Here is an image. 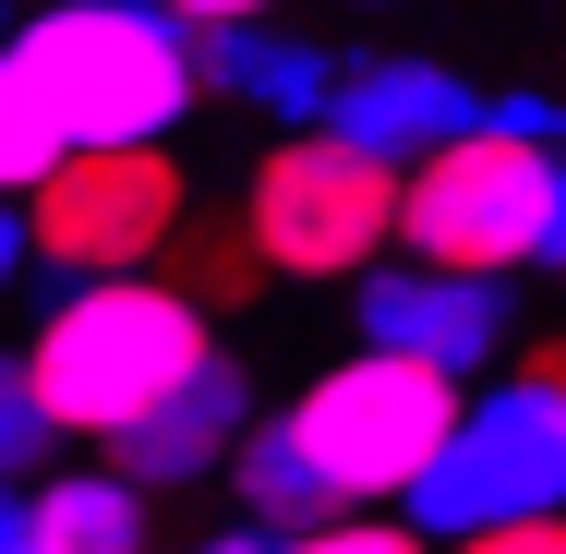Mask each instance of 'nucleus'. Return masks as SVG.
Listing matches in <instances>:
<instances>
[{
	"label": "nucleus",
	"instance_id": "1",
	"mask_svg": "<svg viewBox=\"0 0 566 554\" xmlns=\"http://www.w3.org/2000/svg\"><path fill=\"white\" fill-rule=\"evenodd\" d=\"M218 349V326L169 290V278H49L36 337H24V374L49 398L61 446H109L120 422H145L193 362Z\"/></svg>",
	"mask_w": 566,
	"mask_h": 554
},
{
	"label": "nucleus",
	"instance_id": "2",
	"mask_svg": "<svg viewBox=\"0 0 566 554\" xmlns=\"http://www.w3.org/2000/svg\"><path fill=\"white\" fill-rule=\"evenodd\" d=\"M12 61L73 145H169L193 109V36L157 0H36L12 12Z\"/></svg>",
	"mask_w": 566,
	"mask_h": 554
},
{
	"label": "nucleus",
	"instance_id": "3",
	"mask_svg": "<svg viewBox=\"0 0 566 554\" xmlns=\"http://www.w3.org/2000/svg\"><path fill=\"white\" fill-rule=\"evenodd\" d=\"M229 229L253 241L265 278L349 290V278L386 265V241H398V169L361 157V145H338V133H265V157H253Z\"/></svg>",
	"mask_w": 566,
	"mask_h": 554
},
{
	"label": "nucleus",
	"instance_id": "4",
	"mask_svg": "<svg viewBox=\"0 0 566 554\" xmlns=\"http://www.w3.org/2000/svg\"><path fill=\"white\" fill-rule=\"evenodd\" d=\"M398 519L422 543H470V531H518V519H566V398L531 374H494L458 398L434 470L398 494Z\"/></svg>",
	"mask_w": 566,
	"mask_h": 554
},
{
	"label": "nucleus",
	"instance_id": "5",
	"mask_svg": "<svg viewBox=\"0 0 566 554\" xmlns=\"http://www.w3.org/2000/svg\"><path fill=\"white\" fill-rule=\"evenodd\" d=\"M458 398H470V386L422 374V362H398V349H349V362H326V374L277 410V435L326 470L338 506H398V494L434 470Z\"/></svg>",
	"mask_w": 566,
	"mask_h": 554
},
{
	"label": "nucleus",
	"instance_id": "6",
	"mask_svg": "<svg viewBox=\"0 0 566 554\" xmlns=\"http://www.w3.org/2000/svg\"><path fill=\"white\" fill-rule=\"evenodd\" d=\"M555 169L518 133H458L447 157L398 169V253L447 265V278H531L543 265V218H555Z\"/></svg>",
	"mask_w": 566,
	"mask_h": 554
},
{
	"label": "nucleus",
	"instance_id": "7",
	"mask_svg": "<svg viewBox=\"0 0 566 554\" xmlns=\"http://www.w3.org/2000/svg\"><path fill=\"white\" fill-rule=\"evenodd\" d=\"M181 218H193V169L169 145H73L24 194L36 278H157Z\"/></svg>",
	"mask_w": 566,
	"mask_h": 554
},
{
	"label": "nucleus",
	"instance_id": "8",
	"mask_svg": "<svg viewBox=\"0 0 566 554\" xmlns=\"http://www.w3.org/2000/svg\"><path fill=\"white\" fill-rule=\"evenodd\" d=\"M349 326H361V349H398L447 386H482V362L518 349V278H447V265L386 253L349 278Z\"/></svg>",
	"mask_w": 566,
	"mask_h": 554
},
{
	"label": "nucleus",
	"instance_id": "9",
	"mask_svg": "<svg viewBox=\"0 0 566 554\" xmlns=\"http://www.w3.org/2000/svg\"><path fill=\"white\" fill-rule=\"evenodd\" d=\"M314 133H338L361 157H386V169H422V157H447L458 133H482V85L447 73V61H410V49L338 61V97H326Z\"/></svg>",
	"mask_w": 566,
	"mask_h": 554
},
{
	"label": "nucleus",
	"instance_id": "10",
	"mask_svg": "<svg viewBox=\"0 0 566 554\" xmlns=\"http://www.w3.org/2000/svg\"><path fill=\"white\" fill-rule=\"evenodd\" d=\"M241 435H253V374H241L229 349H206L145 422H120V435H109V470L133 482V494H181V482H218Z\"/></svg>",
	"mask_w": 566,
	"mask_h": 554
},
{
	"label": "nucleus",
	"instance_id": "11",
	"mask_svg": "<svg viewBox=\"0 0 566 554\" xmlns=\"http://www.w3.org/2000/svg\"><path fill=\"white\" fill-rule=\"evenodd\" d=\"M338 61L349 49H314L302 24H206L193 36V97H229L265 133H314L326 97H338Z\"/></svg>",
	"mask_w": 566,
	"mask_h": 554
},
{
	"label": "nucleus",
	"instance_id": "12",
	"mask_svg": "<svg viewBox=\"0 0 566 554\" xmlns=\"http://www.w3.org/2000/svg\"><path fill=\"white\" fill-rule=\"evenodd\" d=\"M24 554H157V519L109 458L97 470H36L24 482Z\"/></svg>",
	"mask_w": 566,
	"mask_h": 554
},
{
	"label": "nucleus",
	"instance_id": "13",
	"mask_svg": "<svg viewBox=\"0 0 566 554\" xmlns=\"http://www.w3.org/2000/svg\"><path fill=\"white\" fill-rule=\"evenodd\" d=\"M229 494H241V519L265 531V543H290V531H326V519H349L338 494H326V470L302 458V446L277 435V410H253V435L229 446V470H218Z\"/></svg>",
	"mask_w": 566,
	"mask_h": 554
},
{
	"label": "nucleus",
	"instance_id": "14",
	"mask_svg": "<svg viewBox=\"0 0 566 554\" xmlns=\"http://www.w3.org/2000/svg\"><path fill=\"white\" fill-rule=\"evenodd\" d=\"M61 157H73L61 109H49V97H36V73H24L12 49H0V206H24V194H36V181H49Z\"/></svg>",
	"mask_w": 566,
	"mask_h": 554
},
{
	"label": "nucleus",
	"instance_id": "15",
	"mask_svg": "<svg viewBox=\"0 0 566 554\" xmlns=\"http://www.w3.org/2000/svg\"><path fill=\"white\" fill-rule=\"evenodd\" d=\"M193 241H169V290L193 302V314H218V302H253L265 290V265H253V241L229 218H181Z\"/></svg>",
	"mask_w": 566,
	"mask_h": 554
},
{
	"label": "nucleus",
	"instance_id": "16",
	"mask_svg": "<svg viewBox=\"0 0 566 554\" xmlns=\"http://www.w3.org/2000/svg\"><path fill=\"white\" fill-rule=\"evenodd\" d=\"M49 446H61V422H49L36 374H24V349H0V482H36Z\"/></svg>",
	"mask_w": 566,
	"mask_h": 554
},
{
	"label": "nucleus",
	"instance_id": "17",
	"mask_svg": "<svg viewBox=\"0 0 566 554\" xmlns=\"http://www.w3.org/2000/svg\"><path fill=\"white\" fill-rule=\"evenodd\" d=\"M265 554H434L398 506H349V519H326V531H290V543H265Z\"/></svg>",
	"mask_w": 566,
	"mask_h": 554
},
{
	"label": "nucleus",
	"instance_id": "18",
	"mask_svg": "<svg viewBox=\"0 0 566 554\" xmlns=\"http://www.w3.org/2000/svg\"><path fill=\"white\" fill-rule=\"evenodd\" d=\"M482 133H518V145L566 157V97H482Z\"/></svg>",
	"mask_w": 566,
	"mask_h": 554
},
{
	"label": "nucleus",
	"instance_id": "19",
	"mask_svg": "<svg viewBox=\"0 0 566 554\" xmlns=\"http://www.w3.org/2000/svg\"><path fill=\"white\" fill-rule=\"evenodd\" d=\"M157 12H169L181 36H206V24H277L290 0H157Z\"/></svg>",
	"mask_w": 566,
	"mask_h": 554
},
{
	"label": "nucleus",
	"instance_id": "20",
	"mask_svg": "<svg viewBox=\"0 0 566 554\" xmlns=\"http://www.w3.org/2000/svg\"><path fill=\"white\" fill-rule=\"evenodd\" d=\"M434 554H566V519H518V531H470V543H434Z\"/></svg>",
	"mask_w": 566,
	"mask_h": 554
},
{
	"label": "nucleus",
	"instance_id": "21",
	"mask_svg": "<svg viewBox=\"0 0 566 554\" xmlns=\"http://www.w3.org/2000/svg\"><path fill=\"white\" fill-rule=\"evenodd\" d=\"M36 278V241H24V206H0V302Z\"/></svg>",
	"mask_w": 566,
	"mask_h": 554
},
{
	"label": "nucleus",
	"instance_id": "22",
	"mask_svg": "<svg viewBox=\"0 0 566 554\" xmlns=\"http://www.w3.org/2000/svg\"><path fill=\"white\" fill-rule=\"evenodd\" d=\"M518 374H531L543 398H566V337H531V349H518Z\"/></svg>",
	"mask_w": 566,
	"mask_h": 554
},
{
	"label": "nucleus",
	"instance_id": "23",
	"mask_svg": "<svg viewBox=\"0 0 566 554\" xmlns=\"http://www.w3.org/2000/svg\"><path fill=\"white\" fill-rule=\"evenodd\" d=\"M169 554H265V531H253V519H229V531H206V543H169Z\"/></svg>",
	"mask_w": 566,
	"mask_h": 554
},
{
	"label": "nucleus",
	"instance_id": "24",
	"mask_svg": "<svg viewBox=\"0 0 566 554\" xmlns=\"http://www.w3.org/2000/svg\"><path fill=\"white\" fill-rule=\"evenodd\" d=\"M543 278H566V169H555V218H543Z\"/></svg>",
	"mask_w": 566,
	"mask_h": 554
},
{
	"label": "nucleus",
	"instance_id": "25",
	"mask_svg": "<svg viewBox=\"0 0 566 554\" xmlns=\"http://www.w3.org/2000/svg\"><path fill=\"white\" fill-rule=\"evenodd\" d=\"M0 554H24V482H0Z\"/></svg>",
	"mask_w": 566,
	"mask_h": 554
},
{
	"label": "nucleus",
	"instance_id": "26",
	"mask_svg": "<svg viewBox=\"0 0 566 554\" xmlns=\"http://www.w3.org/2000/svg\"><path fill=\"white\" fill-rule=\"evenodd\" d=\"M349 12H410V0H349Z\"/></svg>",
	"mask_w": 566,
	"mask_h": 554
},
{
	"label": "nucleus",
	"instance_id": "27",
	"mask_svg": "<svg viewBox=\"0 0 566 554\" xmlns=\"http://www.w3.org/2000/svg\"><path fill=\"white\" fill-rule=\"evenodd\" d=\"M0 49H12V0H0Z\"/></svg>",
	"mask_w": 566,
	"mask_h": 554
}]
</instances>
